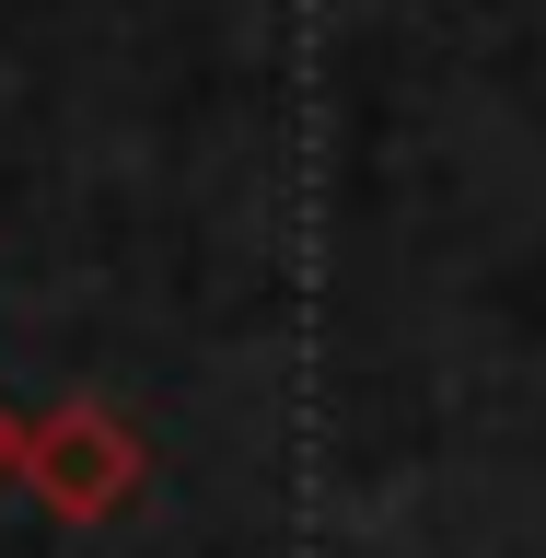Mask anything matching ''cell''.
Segmentation results:
<instances>
[{"label":"cell","instance_id":"6da1fadb","mask_svg":"<svg viewBox=\"0 0 546 558\" xmlns=\"http://www.w3.org/2000/svg\"><path fill=\"white\" fill-rule=\"evenodd\" d=\"M12 477L59 523H105V512H129V488H139V442H129L117 408L59 396L47 418H12Z\"/></svg>","mask_w":546,"mask_h":558},{"label":"cell","instance_id":"7a4b0ae2","mask_svg":"<svg viewBox=\"0 0 546 558\" xmlns=\"http://www.w3.org/2000/svg\"><path fill=\"white\" fill-rule=\"evenodd\" d=\"M0 477H12V408H0Z\"/></svg>","mask_w":546,"mask_h":558}]
</instances>
